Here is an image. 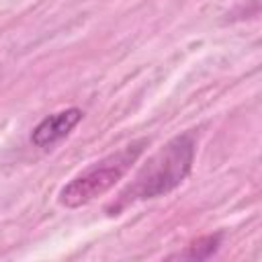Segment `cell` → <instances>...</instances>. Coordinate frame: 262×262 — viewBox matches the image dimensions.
I'll list each match as a JSON object with an SVG mask.
<instances>
[{
	"instance_id": "cell-1",
	"label": "cell",
	"mask_w": 262,
	"mask_h": 262,
	"mask_svg": "<svg viewBox=\"0 0 262 262\" xmlns=\"http://www.w3.org/2000/svg\"><path fill=\"white\" fill-rule=\"evenodd\" d=\"M194 154L196 139L190 131L172 137L164 147H160L154 156L147 158V162L137 170L131 184L121 190L117 201L108 207V213L115 215L137 201L158 199L172 192L190 174Z\"/></svg>"
},
{
	"instance_id": "cell-4",
	"label": "cell",
	"mask_w": 262,
	"mask_h": 262,
	"mask_svg": "<svg viewBox=\"0 0 262 262\" xmlns=\"http://www.w3.org/2000/svg\"><path fill=\"white\" fill-rule=\"evenodd\" d=\"M221 246V233H215V235H205V237H199L196 242H192L186 252L178 254V258H188V260H205V258H211L217 248Z\"/></svg>"
},
{
	"instance_id": "cell-2",
	"label": "cell",
	"mask_w": 262,
	"mask_h": 262,
	"mask_svg": "<svg viewBox=\"0 0 262 262\" xmlns=\"http://www.w3.org/2000/svg\"><path fill=\"white\" fill-rule=\"evenodd\" d=\"M147 145V139H135L129 145L121 147L115 154H108L106 158L90 164L82 172H78L68 184L61 186L57 201L59 205L68 209H78L82 205L92 203L94 199L108 192L137 162V158L143 154Z\"/></svg>"
},
{
	"instance_id": "cell-3",
	"label": "cell",
	"mask_w": 262,
	"mask_h": 262,
	"mask_svg": "<svg viewBox=\"0 0 262 262\" xmlns=\"http://www.w3.org/2000/svg\"><path fill=\"white\" fill-rule=\"evenodd\" d=\"M82 119H84V111L78 106H70V108L59 111V113H53V115L45 117L33 129L31 143L35 147H41V149H51L55 143L66 139Z\"/></svg>"
}]
</instances>
